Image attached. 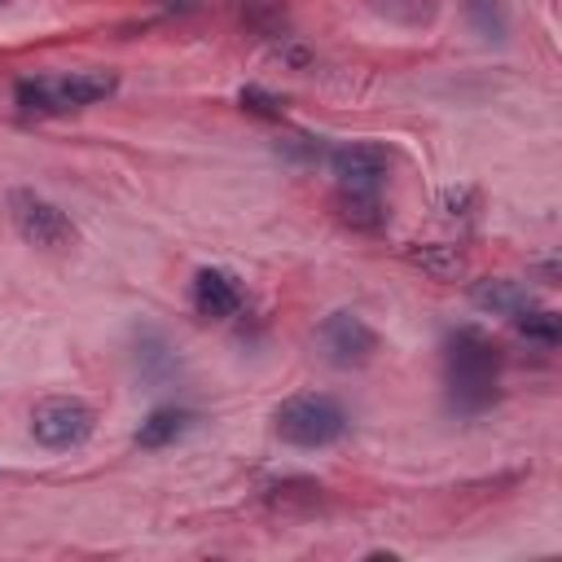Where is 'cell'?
<instances>
[{
	"mask_svg": "<svg viewBox=\"0 0 562 562\" xmlns=\"http://www.w3.org/2000/svg\"><path fill=\"white\" fill-rule=\"evenodd\" d=\"M364 4L391 26H408V31H422L439 18V0H364Z\"/></svg>",
	"mask_w": 562,
	"mask_h": 562,
	"instance_id": "12",
	"label": "cell"
},
{
	"mask_svg": "<svg viewBox=\"0 0 562 562\" xmlns=\"http://www.w3.org/2000/svg\"><path fill=\"white\" fill-rule=\"evenodd\" d=\"M329 167L342 189H382V180L391 171V149L378 140H351L329 154Z\"/></svg>",
	"mask_w": 562,
	"mask_h": 562,
	"instance_id": "7",
	"label": "cell"
},
{
	"mask_svg": "<svg viewBox=\"0 0 562 562\" xmlns=\"http://www.w3.org/2000/svg\"><path fill=\"white\" fill-rule=\"evenodd\" d=\"M97 426V413L88 400L79 395H48L31 408V435L44 443V448H79Z\"/></svg>",
	"mask_w": 562,
	"mask_h": 562,
	"instance_id": "5",
	"label": "cell"
},
{
	"mask_svg": "<svg viewBox=\"0 0 562 562\" xmlns=\"http://www.w3.org/2000/svg\"><path fill=\"white\" fill-rule=\"evenodd\" d=\"M193 426V413L189 408H154L140 430H136V448H167L176 439H184Z\"/></svg>",
	"mask_w": 562,
	"mask_h": 562,
	"instance_id": "10",
	"label": "cell"
},
{
	"mask_svg": "<svg viewBox=\"0 0 562 562\" xmlns=\"http://www.w3.org/2000/svg\"><path fill=\"white\" fill-rule=\"evenodd\" d=\"M316 338L325 347V360L338 364V369H360V364H369L378 356V329L364 316H356V312L325 316Z\"/></svg>",
	"mask_w": 562,
	"mask_h": 562,
	"instance_id": "6",
	"label": "cell"
},
{
	"mask_svg": "<svg viewBox=\"0 0 562 562\" xmlns=\"http://www.w3.org/2000/svg\"><path fill=\"white\" fill-rule=\"evenodd\" d=\"M136 369H140L145 382H162V378L176 373V351H171L154 329H145L140 342H136Z\"/></svg>",
	"mask_w": 562,
	"mask_h": 562,
	"instance_id": "16",
	"label": "cell"
},
{
	"mask_svg": "<svg viewBox=\"0 0 562 562\" xmlns=\"http://www.w3.org/2000/svg\"><path fill=\"white\" fill-rule=\"evenodd\" d=\"M465 18L470 26L483 35V40H505L509 35V13H505V0H465Z\"/></svg>",
	"mask_w": 562,
	"mask_h": 562,
	"instance_id": "17",
	"label": "cell"
},
{
	"mask_svg": "<svg viewBox=\"0 0 562 562\" xmlns=\"http://www.w3.org/2000/svg\"><path fill=\"white\" fill-rule=\"evenodd\" d=\"M408 259H413L422 272H430L435 281H452V277H461V272H465V255H461L457 246H443V241L408 246Z\"/></svg>",
	"mask_w": 562,
	"mask_h": 562,
	"instance_id": "13",
	"label": "cell"
},
{
	"mask_svg": "<svg viewBox=\"0 0 562 562\" xmlns=\"http://www.w3.org/2000/svg\"><path fill=\"white\" fill-rule=\"evenodd\" d=\"M237 18L246 26H255L259 35L268 40H290V13H285V0H233Z\"/></svg>",
	"mask_w": 562,
	"mask_h": 562,
	"instance_id": "11",
	"label": "cell"
},
{
	"mask_svg": "<svg viewBox=\"0 0 562 562\" xmlns=\"http://www.w3.org/2000/svg\"><path fill=\"white\" fill-rule=\"evenodd\" d=\"M4 206H9V224L18 228V237L26 246H35V250H70L75 246L70 215L57 202H48L44 193H35V189H9Z\"/></svg>",
	"mask_w": 562,
	"mask_h": 562,
	"instance_id": "4",
	"label": "cell"
},
{
	"mask_svg": "<svg viewBox=\"0 0 562 562\" xmlns=\"http://www.w3.org/2000/svg\"><path fill=\"white\" fill-rule=\"evenodd\" d=\"M189 299H193V312L206 321H228L246 307V290L228 268H198Z\"/></svg>",
	"mask_w": 562,
	"mask_h": 562,
	"instance_id": "8",
	"label": "cell"
},
{
	"mask_svg": "<svg viewBox=\"0 0 562 562\" xmlns=\"http://www.w3.org/2000/svg\"><path fill=\"white\" fill-rule=\"evenodd\" d=\"M334 211L342 224L360 228V233H378L386 224V206H382V189H342L334 193Z\"/></svg>",
	"mask_w": 562,
	"mask_h": 562,
	"instance_id": "9",
	"label": "cell"
},
{
	"mask_svg": "<svg viewBox=\"0 0 562 562\" xmlns=\"http://www.w3.org/2000/svg\"><path fill=\"white\" fill-rule=\"evenodd\" d=\"M509 321H514V329H518L527 342H540V347H558V338H562L558 312H549V307H536V303H527V307H518Z\"/></svg>",
	"mask_w": 562,
	"mask_h": 562,
	"instance_id": "15",
	"label": "cell"
},
{
	"mask_svg": "<svg viewBox=\"0 0 562 562\" xmlns=\"http://www.w3.org/2000/svg\"><path fill=\"white\" fill-rule=\"evenodd\" d=\"M119 92V75L114 70H70V75H40V79H22L13 88L18 105L26 114H66V110H83L97 105L105 97Z\"/></svg>",
	"mask_w": 562,
	"mask_h": 562,
	"instance_id": "2",
	"label": "cell"
},
{
	"mask_svg": "<svg viewBox=\"0 0 562 562\" xmlns=\"http://www.w3.org/2000/svg\"><path fill=\"white\" fill-rule=\"evenodd\" d=\"M474 303H479V307H487V312L514 316L518 307H527V303H531V294H527L518 281H509V277H487V281H479V285H474Z\"/></svg>",
	"mask_w": 562,
	"mask_h": 562,
	"instance_id": "14",
	"label": "cell"
},
{
	"mask_svg": "<svg viewBox=\"0 0 562 562\" xmlns=\"http://www.w3.org/2000/svg\"><path fill=\"white\" fill-rule=\"evenodd\" d=\"M237 101H241V110H246V114H259V119H281V114H285V101H281L277 92L259 88V83L241 88V92H237Z\"/></svg>",
	"mask_w": 562,
	"mask_h": 562,
	"instance_id": "18",
	"label": "cell"
},
{
	"mask_svg": "<svg viewBox=\"0 0 562 562\" xmlns=\"http://www.w3.org/2000/svg\"><path fill=\"white\" fill-rule=\"evenodd\" d=\"M272 430L294 448H329L342 439L347 413L334 395L303 391V395H290L272 408Z\"/></svg>",
	"mask_w": 562,
	"mask_h": 562,
	"instance_id": "3",
	"label": "cell"
},
{
	"mask_svg": "<svg viewBox=\"0 0 562 562\" xmlns=\"http://www.w3.org/2000/svg\"><path fill=\"white\" fill-rule=\"evenodd\" d=\"M443 386L461 417H474L501 400V347L479 325H457L443 338Z\"/></svg>",
	"mask_w": 562,
	"mask_h": 562,
	"instance_id": "1",
	"label": "cell"
}]
</instances>
